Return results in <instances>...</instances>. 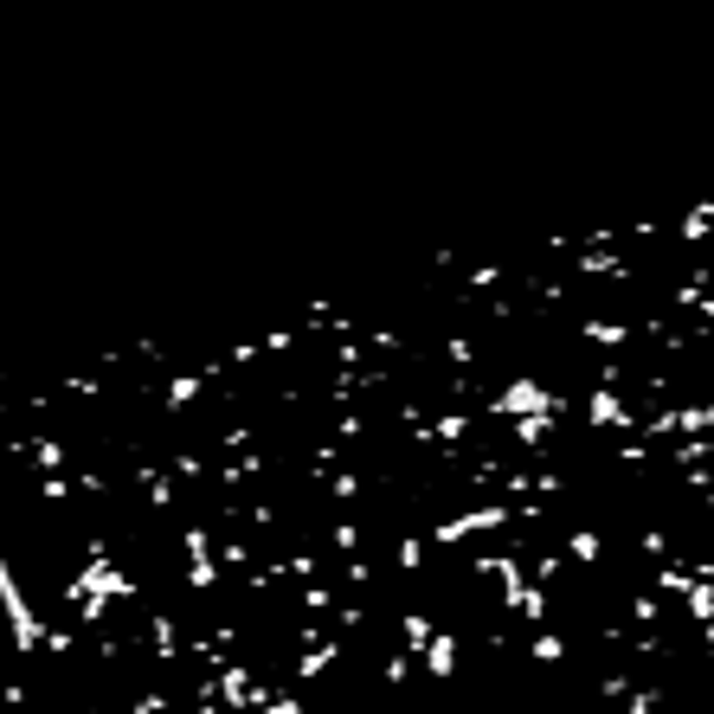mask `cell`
I'll return each instance as SVG.
<instances>
[{
  "mask_svg": "<svg viewBox=\"0 0 714 714\" xmlns=\"http://www.w3.org/2000/svg\"><path fill=\"white\" fill-rule=\"evenodd\" d=\"M0 714H714V206L0 354Z\"/></svg>",
  "mask_w": 714,
  "mask_h": 714,
  "instance_id": "obj_1",
  "label": "cell"
}]
</instances>
